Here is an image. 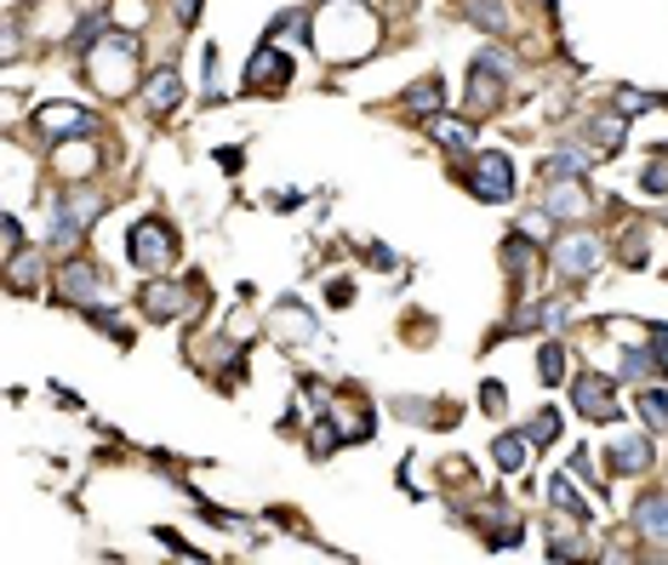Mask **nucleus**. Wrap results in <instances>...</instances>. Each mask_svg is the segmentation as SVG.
I'll use <instances>...</instances> for the list:
<instances>
[{"label": "nucleus", "mask_w": 668, "mask_h": 565, "mask_svg": "<svg viewBox=\"0 0 668 565\" xmlns=\"http://www.w3.org/2000/svg\"><path fill=\"white\" fill-rule=\"evenodd\" d=\"M86 70L97 75V86H104V92H126L131 81H138V41L120 35V29H109L104 46L86 57Z\"/></svg>", "instance_id": "f257e3e1"}, {"label": "nucleus", "mask_w": 668, "mask_h": 565, "mask_svg": "<svg viewBox=\"0 0 668 565\" xmlns=\"http://www.w3.org/2000/svg\"><path fill=\"white\" fill-rule=\"evenodd\" d=\"M126 252H131V263H138V269H149V275L172 269V263H178V235H172V223H166V217H138V223H131V235H126Z\"/></svg>", "instance_id": "f03ea898"}, {"label": "nucleus", "mask_w": 668, "mask_h": 565, "mask_svg": "<svg viewBox=\"0 0 668 565\" xmlns=\"http://www.w3.org/2000/svg\"><path fill=\"white\" fill-rule=\"evenodd\" d=\"M463 183H469V189H475V201H486V206L515 201V160H509V154H497V149H486V154L469 160Z\"/></svg>", "instance_id": "7ed1b4c3"}, {"label": "nucleus", "mask_w": 668, "mask_h": 565, "mask_svg": "<svg viewBox=\"0 0 668 565\" xmlns=\"http://www.w3.org/2000/svg\"><path fill=\"white\" fill-rule=\"evenodd\" d=\"M35 131H41V143H70V138L97 131V115L81 109V104H41L35 109Z\"/></svg>", "instance_id": "20e7f679"}, {"label": "nucleus", "mask_w": 668, "mask_h": 565, "mask_svg": "<svg viewBox=\"0 0 668 565\" xmlns=\"http://www.w3.org/2000/svg\"><path fill=\"white\" fill-rule=\"evenodd\" d=\"M589 212H594V194H589L577 178H549V183H543V217L583 223Z\"/></svg>", "instance_id": "39448f33"}, {"label": "nucleus", "mask_w": 668, "mask_h": 565, "mask_svg": "<svg viewBox=\"0 0 668 565\" xmlns=\"http://www.w3.org/2000/svg\"><path fill=\"white\" fill-rule=\"evenodd\" d=\"M572 406H577L589 423H617V417H623L617 388H612L606 377H594V372H583V377L572 383Z\"/></svg>", "instance_id": "423d86ee"}, {"label": "nucleus", "mask_w": 668, "mask_h": 565, "mask_svg": "<svg viewBox=\"0 0 668 565\" xmlns=\"http://www.w3.org/2000/svg\"><path fill=\"white\" fill-rule=\"evenodd\" d=\"M549 263H554L565 280H589V275L600 269V246H594L589 235H560L554 252H549Z\"/></svg>", "instance_id": "0eeeda50"}, {"label": "nucleus", "mask_w": 668, "mask_h": 565, "mask_svg": "<svg viewBox=\"0 0 668 565\" xmlns=\"http://www.w3.org/2000/svg\"><path fill=\"white\" fill-rule=\"evenodd\" d=\"M503 81H509V57H503V52H480V57H475V92H469V109L486 115L497 97H503Z\"/></svg>", "instance_id": "6e6552de"}, {"label": "nucleus", "mask_w": 668, "mask_h": 565, "mask_svg": "<svg viewBox=\"0 0 668 565\" xmlns=\"http://www.w3.org/2000/svg\"><path fill=\"white\" fill-rule=\"evenodd\" d=\"M57 286H63V303H75V309H92V297L104 291L97 269H92V263H81V257L63 263V280H57Z\"/></svg>", "instance_id": "1a4fd4ad"}, {"label": "nucleus", "mask_w": 668, "mask_h": 565, "mask_svg": "<svg viewBox=\"0 0 668 565\" xmlns=\"http://www.w3.org/2000/svg\"><path fill=\"white\" fill-rule=\"evenodd\" d=\"M634 531L651 543H668V491H646L640 503H634Z\"/></svg>", "instance_id": "9d476101"}, {"label": "nucleus", "mask_w": 668, "mask_h": 565, "mask_svg": "<svg viewBox=\"0 0 668 565\" xmlns=\"http://www.w3.org/2000/svg\"><path fill=\"white\" fill-rule=\"evenodd\" d=\"M286 81H291V63H286L275 46H263V52L252 57V70H246V86L263 92V86H286Z\"/></svg>", "instance_id": "9b49d317"}, {"label": "nucleus", "mask_w": 668, "mask_h": 565, "mask_svg": "<svg viewBox=\"0 0 668 565\" xmlns=\"http://www.w3.org/2000/svg\"><path fill=\"white\" fill-rule=\"evenodd\" d=\"M178 97H183L178 70H155L149 86H144V109H149V115H166V109H178Z\"/></svg>", "instance_id": "f8f14e48"}, {"label": "nucleus", "mask_w": 668, "mask_h": 565, "mask_svg": "<svg viewBox=\"0 0 668 565\" xmlns=\"http://www.w3.org/2000/svg\"><path fill=\"white\" fill-rule=\"evenodd\" d=\"M589 160H594V154H583V149H554V154L538 160V178H543V183H549V178H577V172H589Z\"/></svg>", "instance_id": "ddd939ff"}, {"label": "nucleus", "mask_w": 668, "mask_h": 565, "mask_svg": "<svg viewBox=\"0 0 668 565\" xmlns=\"http://www.w3.org/2000/svg\"><path fill=\"white\" fill-rule=\"evenodd\" d=\"M606 462H612V475H640L646 462H651V446H646V440H617V446L606 451Z\"/></svg>", "instance_id": "4468645a"}, {"label": "nucleus", "mask_w": 668, "mask_h": 565, "mask_svg": "<svg viewBox=\"0 0 668 565\" xmlns=\"http://www.w3.org/2000/svg\"><path fill=\"white\" fill-rule=\"evenodd\" d=\"M457 12H463V18H475L486 35H503V23H509L503 0H457Z\"/></svg>", "instance_id": "2eb2a0df"}, {"label": "nucleus", "mask_w": 668, "mask_h": 565, "mask_svg": "<svg viewBox=\"0 0 668 565\" xmlns=\"http://www.w3.org/2000/svg\"><path fill=\"white\" fill-rule=\"evenodd\" d=\"M144 315H149V320L183 315V291H172V286H144Z\"/></svg>", "instance_id": "dca6fc26"}, {"label": "nucleus", "mask_w": 668, "mask_h": 565, "mask_svg": "<svg viewBox=\"0 0 668 565\" xmlns=\"http://www.w3.org/2000/svg\"><path fill=\"white\" fill-rule=\"evenodd\" d=\"M434 109H441V75H428L406 92V115H434Z\"/></svg>", "instance_id": "f3484780"}, {"label": "nucleus", "mask_w": 668, "mask_h": 565, "mask_svg": "<svg viewBox=\"0 0 668 565\" xmlns=\"http://www.w3.org/2000/svg\"><path fill=\"white\" fill-rule=\"evenodd\" d=\"M434 143L452 149L457 160H469V126H463V120H434Z\"/></svg>", "instance_id": "a211bd4d"}, {"label": "nucleus", "mask_w": 668, "mask_h": 565, "mask_svg": "<svg viewBox=\"0 0 668 565\" xmlns=\"http://www.w3.org/2000/svg\"><path fill=\"white\" fill-rule=\"evenodd\" d=\"M589 143H594V154H612L623 143V120H612V115L589 120Z\"/></svg>", "instance_id": "6ab92c4d"}, {"label": "nucleus", "mask_w": 668, "mask_h": 565, "mask_svg": "<svg viewBox=\"0 0 668 565\" xmlns=\"http://www.w3.org/2000/svg\"><path fill=\"white\" fill-rule=\"evenodd\" d=\"M549 503L565 509V514H583V520H589V503L572 491V475H554V480H549Z\"/></svg>", "instance_id": "aec40b11"}, {"label": "nucleus", "mask_w": 668, "mask_h": 565, "mask_svg": "<svg viewBox=\"0 0 668 565\" xmlns=\"http://www.w3.org/2000/svg\"><path fill=\"white\" fill-rule=\"evenodd\" d=\"M662 349H628V360H623V377H662V360H657Z\"/></svg>", "instance_id": "412c9836"}, {"label": "nucleus", "mask_w": 668, "mask_h": 565, "mask_svg": "<svg viewBox=\"0 0 668 565\" xmlns=\"http://www.w3.org/2000/svg\"><path fill=\"white\" fill-rule=\"evenodd\" d=\"M526 440L531 435H503V440H497V469H503V475H515L526 462Z\"/></svg>", "instance_id": "4be33fe9"}, {"label": "nucleus", "mask_w": 668, "mask_h": 565, "mask_svg": "<svg viewBox=\"0 0 668 565\" xmlns=\"http://www.w3.org/2000/svg\"><path fill=\"white\" fill-rule=\"evenodd\" d=\"M538 377H543V383H560V377H565V349H560V343H543V349H538Z\"/></svg>", "instance_id": "5701e85b"}, {"label": "nucleus", "mask_w": 668, "mask_h": 565, "mask_svg": "<svg viewBox=\"0 0 668 565\" xmlns=\"http://www.w3.org/2000/svg\"><path fill=\"white\" fill-rule=\"evenodd\" d=\"M640 412H646L651 428H668V394H662V388H646V394H640Z\"/></svg>", "instance_id": "b1692460"}, {"label": "nucleus", "mask_w": 668, "mask_h": 565, "mask_svg": "<svg viewBox=\"0 0 668 565\" xmlns=\"http://www.w3.org/2000/svg\"><path fill=\"white\" fill-rule=\"evenodd\" d=\"M560 435V417L554 412H538V423H531V440H554Z\"/></svg>", "instance_id": "393cba45"}, {"label": "nucleus", "mask_w": 668, "mask_h": 565, "mask_svg": "<svg viewBox=\"0 0 668 565\" xmlns=\"http://www.w3.org/2000/svg\"><path fill=\"white\" fill-rule=\"evenodd\" d=\"M509 406V388L503 383H486V412H503Z\"/></svg>", "instance_id": "a878e982"}, {"label": "nucleus", "mask_w": 668, "mask_h": 565, "mask_svg": "<svg viewBox=\"0 0 668 565\" xmlns=\"http://www.w3.org/2000/svg\"><path fill=\"white\" fill-rule=\"evenodd\" d=\"M0 228H7V257H18V252H23V228H18V217H7Z\"/></svg>", "instance_id": "bb28decb"}, {"label": "nucleus", "mask_w": 668, "mask_h": 565, "mask_svg": "<svg viewBox=\"0 0 668 565\" xmlns=\"http://www.w3.org/2000/svg\"><path fill=\"white\" fill-rule=\"evenodd\" d=\"M646 189H651V194H662V189H668V166H662V160L646 172Z\"/></svg>", "instance_id": "cd10ccee"}, {"label": "nucleus", "mask_w": 668, "mask_h": 565, "mask_svg": "<svg viewBox=\"0 0 668 565\" xmlns=\"http://www.w3.org/2000/svg\"><path fill=\"white\" fill-rule=\"evenodd\" d=\"M178 7V23H194V12H200V0H172Z\"/></svg>", "instance_id": "c85d7f7f"}]
</instances>
